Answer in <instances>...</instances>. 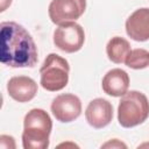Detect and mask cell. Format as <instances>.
Here are the masks:
<instances>
[{
  "instance_id": "6da1fadb",
  "label": "cell",
  "mask_w": 149,
  "mask_h": 149,
  "mask_svg": "<svg viewBox=\"0 0 149 149\" xmlns=\"http://www.w3.org/2000/svg\"><path fill=\"white\" fill-rule=\"evenodd\" d=\"M38 59L36 44L26 28L6 21L0 26V61L10 68H34Z\"/></svg>"
},
{
  "instance_id": "7a4b0ae2",
  "label": "cell",
  "mask_w": 149,
  "mask_h": 149,
  "mask_svg": "<svg viewBox=\"0 0 149 149\" xmlns=\"http://www.w3.org/2000/svg\"><path fill=\"white\" fill-rule=\"evenodd\" d=\"M52 129L50 115L42 108L30 109L23 119L22 146L24 149H45Z\"/></svg>"
},
{
  "instance_id": "3957f363",
  "label": "cell",
  "mask_w": 149,
  "mask_h": 149,
  "mask_svg": "<svg viewBox=\"0 0 149 149\" xmlns=\"http://www.w3.org/2000/svg\"><path fill=\"white\" fill-rule=\"evenodd\" d=\"M149 116V101L139 91H127L118 106V121L125 128L143 123Z\"/></svg>"
},
{
  "instance_id": "277c9868",
  "label": "cell",
  "mask_w": 149,
  "mask_h": 149,
  "mask_svg": "<svg viewBox=\"0 0 149 149\" xmlns=\"http://www.w3.org/2000/svg\"><path fill=\"white\" fill-rule=\"evenodd\" d=\"M69 72L70 65L65 58L57 54H49L40 69L41 86L49 92L61 91L68 85Z\"/></svg>"
},
{
  "instance_id": "5b68a950",
  "label": "cell",
  "mask_w": 149,
  "mask_h": 149,
  "mask_svg": "<svg viewBox=\"0 0 149 149\" xmlns=\"http://www.w3.org/2000/svg\"><path fill=\"white\" fill-rule=\"evenodd\" d=\"M84 42V29L74 21L62 23L54 31V44L64 52L72 54L80 50Z\"/></svg>"
},
{
  "instance_id": "8992f818",
  "label": "cell",
  "mask_w": 149,
  "mask_h": 149,
  "mask_svg": "<svg viewBox=\"0 0 149 149\" xmlns=\"http://www.w3.org/2000/svg\"><path fill=\"white\" fill-rule=\"evenodd\" d=\"M86 9V0H52L49 5V17L55 24L78 20Z\"/></svg>"
},
{
  "instance_id": "52a82bcc",
  "label": "cell",
  "mask_w": 149,
  "mask_h": 149,
  "mask_svg": "<svg viewBox=\"0 0 149 149\" xmlns=\"http://www.w3.org/2000/svg\"><path fill=\"white\" fill-rule=\"evenodd\" d=\"M51 112L57 121L71 122L81 113V101L72 93L57 95L51 102Z\"/></svg>"
},
{
  "instance_id": "ba28073f",
  "label": "cell",
  "mask_w": 149,
  "mask_h": 149,
  "mask_svg": "<svg viewBox=\"0 0 149 149\" xmlns=\"http://www.w3.org/2000/svg\"><path fill=\"white\" fill-rule=\"evenodd\" d=\"M85 118L93 128H104L109 125L113 119V106L106 99L95 98L88 102L85 111Z\"/></svg>"
},
{
  "instance_id": "9c48e42d",
  "label": "cell",
  "mask_w": 149,
  "mask_h": 149,
  "mask_svg": "<svg viewBox=\"0 0 149 149\" xmlns=\"http://www.w3.org/2000/svg\"><path fill=\"white\" fill-rule=\"evenodd\" d=\"M7 91L12 99L19 102H27L34 99L37 93L36 81L27 76L12 77L7 83Z\"/></svg>"
},
{
  "instance_id": "30bf717a",
  "label": "cell",
  "mask_w": 149,
  "mask_h": 149,
  "mask_svg": "<svg viewBox=\"0 0 149 149\" xmlns=\"http://www.w3.org/2000/svg\"><path fill=\"white\" fill-rule=\"evenodd\" d=\"M127 35L137 42L149 40V8L136 9L126 21Z\"/></svg>"
},
{
  "instance_id": "8fae6325",
  "label": "cell",
  "mask_w": 149,
  "mask_h": 149,
  "mask_svg": "<svg viewBox=\"0 0 149 149\" xmlns=\"http://www.w3.org/2000/svg\"><path fill=\"white\" fill-rule=\"evenodd\" d=\"M102 90L112 97H122L129 87V76L122 69H112L102 78Z\"/></svg>"
},
{
  "instance_id": "7c38bea8",
  "label": "cell",
  "mask_w": 149,
  "mask_h": 149,
  "mask_svg": "<svg viewBox=\"0 0 149 149\" xmlns=\"http://www.w3.org/2000/svg\"><path fill=\"white\" fill-rule=\"evenodd\" d=\"M130 50L132 49L129 42L120 36L112 37L106 45V54L108 56V59L115 64L125 63Z\"/></svg>"
},
{
  "instance_id": "4fadbf2b",
  "label": "cell",
  "mask_w": 149,
  "mask_h": 149,
  "mask_svg": "<svg viewBox=\"0 0 149 149\" xmlns=\"http://www.w3.org/2000/svg\"><path fill=\"white\" fill-rule=\"evenodd\" d=\"M125 64L134 70H140L149 66V51L146 49H133L128 54Z\"/></svg>"
},
{
  "instance_id": "5bb4252c",
  "label": "cell",
  "mask_w": 149,
  "mask_h": 149,
  "mask_svg": "<svg viewBox=\"0 0 149 149\" xmlns=\"http://www.w3.org/2000/svg\"><path fill=\"white\" fill-rule=\"evenodd\" d=\"M0 146H1V148H5V149H10V148L14 149L16 147L14 137L9 136V135H1L0 136Z\"/></svg>"
},
{
  "instance_id": "9a60e30c",
  "label": "cell",
  "mask_w": 149,
  "mask_h": 149,
  "mask_svg": "<svg viewBox=\"0 0 149 149\" xmlns=\"http://www.w3.org/2000/svg\"><path fill=\"white\" fill-rule=\"evenodd\" d=\"M127 148V146L125 144V143H122V142H120L119 140H116V139H114V140H112V141H108V142H106L105 144H102L101 146V148Z\"/></svg>"
},
{
  "instance_id": "2e32d148",
  "label": "cell",
  "mask_w": 149,
  "mask_h": 149,
  "mask_svg": "<svg viewBox=\"0 0 149 149\" xmlns=\"http://www.w3.org/2000/svg\"><path fill=\"white\" fill-rule=\"evenodd\" d=\"M0 3H1L0 12H3V10H6V8L12 3V0H1V1H0Z\"/></svg>"
}]
</instances>
